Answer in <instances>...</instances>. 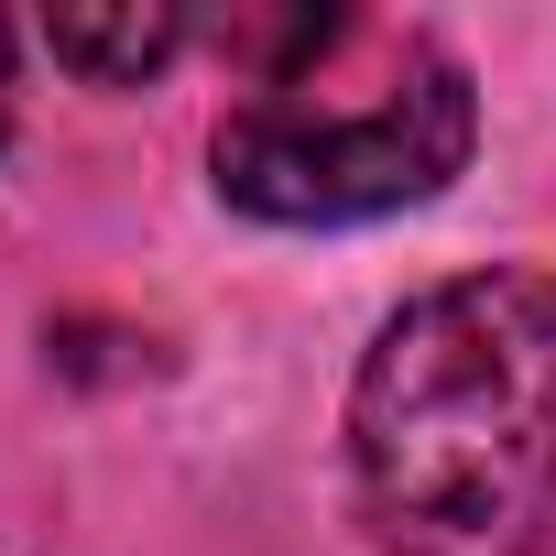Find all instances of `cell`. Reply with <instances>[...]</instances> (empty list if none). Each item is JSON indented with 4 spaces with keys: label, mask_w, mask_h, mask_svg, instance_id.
Returning <instances> with one entry per match:
<instances>
[{
    "label": "cell",
    "mask_w": 556,
    "mask_h": 556,
    "mask_svg": "<svg viewBox=\"0 0 556 556\" xmlns=\"http://www.w3.org/2000/svg\"><path fill=\"white\" fill-rule=\"evenodd\" d=\"M361 523L382 556L556 545V285L458 273L415 295L350 393Z\"/></svg>",
    "instance_id": "obj_1"
},
{
    "label": "cell",
    "mask_w": 556,
    "mask_h": 556,
    "mask_svg": "<svg viewBox=\"0 0 556 556\" xmlns=\"http://www.w3.org/2000/svg\"><path fill=\"white\" fill-rule=\"evenodd\" d=\"M251 88L218 121V197L285 229H339L437 197L469 164V77L426 23L285 12L251 34Z\"/></svg>",
    "instance_id": "obj_2"
},
{
    "label": "cell",
    "mask_w": 556,
    "mask_h": 556,
    "mask_svg": "<svg viewBox=\"0 0 556 556\" xmlns=\"http://www.w3.org/2000/svg\"><path fill=\"white\" fill-rule=\"evenodd\" d=\"M45 45L77 66V77H99V88H142L175 45H186V12L175 0H121V12H55L45 23Z\"/></svg>",
    "instance_id": "obj_3"
},
{
    "label": "cell",
    "mask_w": 556,
    "mask_h": 556,
    "mask_svg": "<svg viewBox=\"0 0 556 556\" xmlns=\"http://www.w3.org/2000/svg\"><path fill=\"white\" fill-rule=\"evenodd\" d=\"M0 131H12V23H0Z\"/></svg>",
    "instance_id": "obj_4"
}]
</instances>
